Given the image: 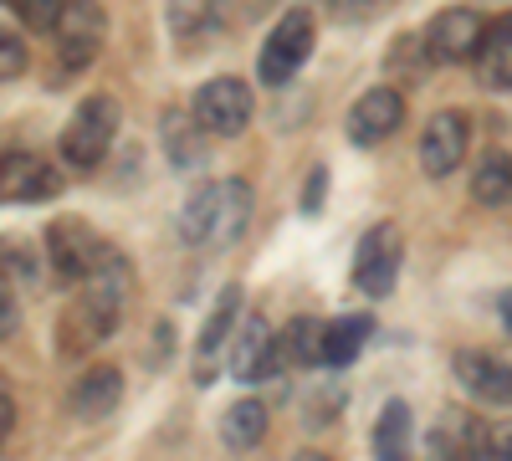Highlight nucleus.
I'll return each instance as SVG.
<instances>
[{
    "mask_svg": "<svg viewBox=\"0 0 512 461\" xmlns=\"http://www.w3.org/2000/svg\"><path fill=\"white\" fill-rule=\"evenodd\" d=\"M113 139H118V98L93 93V98H82V103H77L72 123L62 129V139H57V159L67 164V170L88 175V170H98V164L108 159Z\"/></svg>",
    "mask_w": 512,
    "mask_h": 461,
    "instance_id": "f257e3e1",
    "label": "nucleus"
},
{
    "mask_svg": "<svg viewBox=\"0 0 512 461\" xmlns=\"http://www.w3.org/2000/svg\"><path fill=\"white\" fill-rule=\"evenodd\" d=\"M313 52V16L308 11H287L272 31H267V47L256 57V77H262V88H287L292 72L308 62Z\"/></svg>",
    "mask_w": 512,
    "mask_h": 461,
    "instance_id": "f03ea898",
    "label": "nucleus"
},
{
    "mask_svg": "<svg viewBox=\"0 0 512 461\" xmlns=\"http://www.w3.org/2000/svg\"><path fill=\"white\" fill-rule=\"evenodd\" d=\"M190 113H195V123L210 139H236V134H246V123H251V88L241 77H210L205 88L195 93Z\"/></svg>",
    "mask_w": 512,
    "mask_h": 461,
    "instance_id": "7ed1b4c3",
    "label": "nucleus"
},
{
    "mask_svg": "<svg viewBox=\"0 0 512 461\" xmlns=\"http://www.w3.org/2000/svg\"><path fill=\"white\" fill-rule=\"evenodd\" d=\"M103 251H108V241H103L88 221H77V216H62V221L47 226V262H52V272H57L62 282H72V287L88 282V272L98 267Z\"/></svg>",
    "mask_w": 512,
    "mask_h": 461,
    "instance_id": "20e7f679",
    "label": "nucleus"
},
{
    "mask_svg": "<svg viewBox=\"0 0 512 461\" xmlns=\"http://www.w3.org/2000/svg\"><path fill=\"white\" fill-rule=\"evenodd\" d=\"M395 277H400V231L390 221L369 226L359 251H354V287L364 298H390Z\"/></svg>",
    "mask_w": 512,
    "mask_h": 461,
    "instance_id": "39448f33",
    "label": "nucleus"
},
{
    "mask_svg": "<svg viewBox=\"0 0 512 461\" xmlns=\"http://www.w3.org/2000/svg\"><path fill=\"white\" fill-rule=\"evenodd\" d=\"M52 31H57V57H62V67L77 72V67H88V62L98 57L108 21H103L98 0H67V11H62V21H57Z\"/></svg>",
    "mask_w": 512,
    "mask_h": 461,
    "instance_id": "423d86ee",
    "label": "nucleus"
},
{
    "mask_svg": "<svg viewBox=\"0 0 512 461\" xmlns=\"http://www.w3.org/2000/svg\"><path fill=\"white\" fill-rule=\"evenodd\" d=\"M482 36H487V16L472 6H451L431 21L425 31V52L441 57V62H472L482 52Z\"/></svg>",
    "mask_w": 512,
    "mask_h": 461,
    "instance_id": "0eeeda50",
    "label": "nucleus"
},
{
    "mask_svg": "<svg viewBox=\"0 0 512 461\" xmlns=\"http://www.w3.org/2000/svg\"><path fill=\"white\" fill-rule=\"evenodd\" d=\"M57 190H62V175L47 159H36L26 149H0V200L36 205V200H52Z\"/></svg>",
    "mask_w": 512,
    "mask_h": 461,
    "instance_id": "6e6552de",
    "label": "nucleus"
},
{
    "mask_svg": "<svg viewBox=\"0 0 512 461\" xmlns=\"http://www.w3.org/2000/svg\"><path fill=\"white\" fill-rule=\"evenodd\" d=\"M277 354H282V344H277V333L267 328V318L262 313L241 318V333L231 344V380H241V385L267 380V374L277 369Z\"/></svg>",
    "mask_w": 512,
    "mask_h": 461,
    "instance_id": "1a4fd4ad",
    "label": "nucleus"
},
{
    "mask_svg": "<svg viewBox=\"0 0 512 461\" xmlns=\"http://www.w3.org/2000/svg\"><path fill=\"white\" fill-rule=\"evenodd\" d=\"M466 159V118L461 113H431V123H425L420 134V170L431 180H446L456 164Z\"/></svg>",
    "mask_w": 512,
    "mask_h": 461,
    "instance_id": "9d476101",
    "label": "nucleus"
},
{
    "mask_svg": "<svg viewBox=\"0 0 512 461\" xmlns=\"http://www.w3.org/2000/svg\"><path fill=\"white\" fill-rule=\"evenodd\" d=\"M400 123H405V98H400L395 88H369V93L349 108V139H354L359 149H369V144L390 139Z\"/></svg>",
    "mask_w": 512,
    "mask_h": 461,
    "instance_id": "9b49d317",
    "label": "nucleus"
},
{
    "mask_svg": "<svg viewBox=\"0 0 512 461\" xmlns=\"http://www.w3.org/2000/svg\"><path fill=\"white\" fill-rule=\"evenodd\" d=\"M118 328V308H108V303H98V298H88V292H77V303H72V313L62 318V328H57V354H88L93 344H103L108 333Z\"/></svg>",
    "mask_w": 512,
    "mask_h": 461,
    "instance_id": "f8f14e48",
    "label": "nucleus"
},
{
    "mask_svg": "<svg viewBox=\"0 0 512 461\" xmlns=\"http://www.w3.org/2000/svg\"><path fill=\"white\" fill-rule=\"evenodd\" d=\"M456 380L461 390L472 395L477 405H512V364L497 359V354H472V349H461L456 354Z\"/></svg>",
    "mask_w": 512,
    "mask_h": 461,
    "instance_id": "ddd939ff",
    "label": "nucleus"
},
{
    "mask_svg": "<svg viewBox=\"0 0 512 461\" xmlns=\"http://www.w3.org/2000/svg\"><path fill=\"white\" fill-rule=\"evenodd\" d=\"M67 405H72L77 421H103V415H113L123 405V374H118V364H93L72 385Z\"/></svg>",
    "mask_w": 512,
    "mask_h": 461,
    "instance_id": "4468645a",
    "label": "nucleus"
},
{
    "mask_svg": "<svg viewBox=\"0 0 512 461\" xmlns=\"http://www.w3.org/2000/svg\"><path fill=\"white\" fill-rule=\"evenodd\" d=\"M159 139H164V154H169V164H175V170H195V164H205V139H210V134L195 123V113L169 108L164 123H159Z\"/></svg>",
    "mask_w": 512,
    "mask_h": 461,
    "instance_id": "2eb2a0df",
    "label": "nucleus"
},
{
    "mask_svg": "<svg viewBox=\"0 0 512 461\" xmlns=\"http://www.w3.org/2000/svg\"><path fill=\"white\" fill-rule=\"evenodd\" d=\"M251 221V185L246 180H216V216H210V246L241 241Z\"/></svg>",
    "mask_w": 512,
    "mask_h": 461,
    "instance_id": "dca6fc26",
    "label": "nucleus"
},
{
    "mask_svg": "<svg viewBox=\"0 0 512 461\" xmlns=\"http://www.w3.org/2000/svg\"><path fill=\"white\" fill-rule=\"evenodd\" d=\"M369 333H374L369 313H349V318L323 323V369H349L359 359V349L369 344Z\"/></svg>",
    "mask_w": 512,
    "mask_h": 461,
    "instance_id": "f3484780",
    "label": "nucleus"
},
{
    "mask_svg": "<svg viewBox=\"0 0 512 461\" xmlns=\"http://www.w3.org/2000/svg\"><path fill=\"white\" fill-rule=\"evenodd\" d=\"M436 461H487V431L466 410H451L436 431Z\"/></svg>",
    "mask_w": 512,
    "mask_h": 461,
    "instance_id": "a211bd4d",
    "label": "nucleus"
},
{
    "mask_svg": "<svg viewBox=\"0 0 512 461\" xmlns=\"http://www.w3.org/2000/svg\"><path fill=\"white\" fill-rule=\"evenodd\" d=\"M410 446H415V421H410V405L405 400H390L374 421V456L379 461H410Z\"/></svg>",
    "mask_w": 512,
    "mask_h": 461,
    "instance_id": "6ab92c4d",
    "label": "nucleus"
},
{
    "mask_svg": "<svg viewBox=\"0 0 512 461\" xmlns=\"http://www.w3.org/2000/svg\"><path fill=\"white\" fill-rule=\"evenodd\" d=\"M477 67H482V82H487V88H512V16L487 21Z\"/></svg>",
    "mask_w": 512,
    "mask_h": 461,
    "instance_id": "aec40b11",
    "label": "nucleus"
},
{
    "mask_svg": "<svg viewBox=\"0 0 512 461\" xmlns=\"http://www.w3.org/2000/svg\"><path fill=\"white\" fill-rule=\"evenodd\" d=\"M262 436H267V405L262 400H236L221 421V441L231 451H251V446H262Z\"/></svg>",
    "mask_w": 512,
    "mask_h": 461,
    "instance_id": "412c9836",
    "label": "nucleus"
},
{
    "mask_svg": "<svg viewBox=\"0 0 512 461\" xmlns=\"http://www.w3.org/2000/svg\"><path fill=\"white\" fill-rule=\"evenodd\" d=\"M472 195L482 205H507L512 200V154L492 149L477 159V170H472Z\"/></svg>",
    "mask_w": 512,
    "mask_h": 461,
    "instance_id": "4be33fe9",
    "label": "nucleus"
},
{
    "mask_svg": "<svg viewBox=\"0 0 512 461\" xmlns=\"http://www.w3.org/2000/svg\"><path fill=\"white\" fill-rule=\"evenodd\" d=\"M236 313H241V292H236V287H226V292H221V303L210 308V318H205V333H200V349H195L200 359H210V354H216V349L226 344V333H231Z\"/></svg>",
    "mask_w": 512,
    "mask_h": 461,
    "instance_id": "5701e85b",
    "label": "nucleus"
},
{
    "mask_svg": "<svg viewBox=\"0 0 512 461\" xmlns=\"http://www.w3.org/2000/svg\"><path fill=\"white\" fill-rule=\"evenodd\" d=\"M282 349L292 354V364H323V323L318 318H297L287 328V344Z\"/></svg>",
    "mask_w": 512,
    "mask_h": 461,
    "instance_id": "b1692460",
    "label": "nucleus"
},
{
    "mask_svg": "<svg viewBox=\"0 0 512 461\" xmlns=\"http://www.w3.org/2000/svg\"><path fill=\"white\" fill-rule=\"evenodd\" d=\"M0 282H36V251H31V241L0 236Z\"/></svg>",
    "mask_w": 512,
    "mask_h": 461,
    "instance_id": "393cba45",
    "label": "nucleus"
},
{
    "mask_svg": "<svg viewBox=\"0 0 512 461\" xmlns=\"http://www.w3.org/2000/svg\"><path fill=\"white\" fill-rule=\"evenodd\" d=\"M11 11L36 31H52L62 21V11H67V0H11Z\"/></svg>",
    "mask_w": 512,
    "mask_h": 461,
    "instance_id": "a878e982",
    "label": "nucleus"
},
{
    "mask_svg": "<svg viewBox=\"0 0 512 461\" xmlns=\"http://www.w3.org/2000/svg\"><path fill=\"white\" fill-rule=\"evenodd\" d=\"M26 62H31L26 41H21V36H11V31H0V82H6V77H21V72H26Z\"/></svg>",
    "mask_w": 512,
    "mask_h": 461,
    "instance_id": "bb28decb",
    "label": "nucleus"
},
{
    "mask_svg": "<svg viewBox=\"0 0 512 461\" xmlns=\"http://www.w3.org/2000/svg\"><path fill=\"white\" fill-rule=\"evenodd\" d=\"M487 461H512V421L487 431Z\"/></svg>",
    "mask_w": 512,
    "mask_h": 461,
    "instance_id": "cd10ccee",
    "label": "nucleus"
},
{
    "mask_svg": "<svg viewBox=\"0 0 512 461\" xmlns=\"http://www.w3.org/2000/svg\"><path fill=\"white\" fill-rule=\"evenodd\" d=\"M16 333V298H11V287L0 282V344H6Z\"/></svg>",
    "mask_w": 512,
    "mask_h": 461,
    "instance_id": "c85d7f7f",
    "label": "nucleus"
},
{
    "mask_svg": "<svg viewBox=\"0 0 512 461\" xmlns=\"http://www.w3.org/2000/svg\"><path fill=\"white\" fill-rule=\"evenodd\" d=\"M323 185H328V175H323V170H313V185L303 190V211H308V216H318V211H323Z\"/></svg>",
    "mask_w": 512,
    "mask_h": 461,
    "instance_id": "c756f323",
    "label": "nucleus"
},
{
    "mask_svg": "<svg viewBox=\"0 0 512 461\" xmlns=\"http://www.w3.org/2000/svg\"><path fill=\"white\" fill-rule=\"evenodd\" d=\"M11 431H16V400H11L6 390H0V446L11 441Z\"/></svg>",
    "mask_w": 512,
    "mask_h": 461,
    "instance_id": "7c9ffc66",
    "label": "nucleus"
},
{
    "mask_svg": "<svg viewBox=\"0 0 512 461\" xmlns=\"http://www.w3.org/2000/svg\"><path fill=\"white\" fill-rule=\"evenodd\" d=\"M497 313H502V323H507V333H512V292H502V298H497Z\"/></svg>",
    "mask_w": 512,
    "mask_h": 461,
    "instance_id": "2f4dec72",
    "label": "nucleus"
},
{
    "mask_svg": "<svg viewBox=\"0 0 512 461\" xmlns=\"http://www.w3.org/2000/svg\"><path fill=\"white\" fill-rule=\"evenodd\" d=\"M292 461H328V456H323V451H297Z\"/></svg>",
    "mask_w": 512,
    "mask_h": 461,
    "instance_id": "473e14b6",
    "label": "nucleus"
}]
</instances>
